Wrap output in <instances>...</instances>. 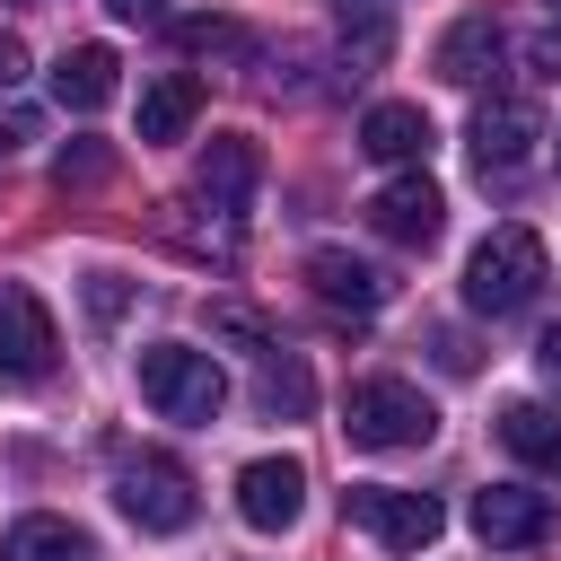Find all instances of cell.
<instances>
[{
    "label": "cell",
    "mask_w": 561,
    "mask_h": 561,
    "mask_svg": "<svg viewBox=\"0 0 561 561\" xmlns=\"http://www.w3.org/2000/svg\"><path fill=\"white\" fill-rule=\"evenodd\" d=\"M552 9H561V0H552Z\"/></svg>",
    "instance_id": "30"
},
{
    "label": "cell",
    "mask_w": 561,
    "mask_h": 561,
    "mask_svg": "<svg viewBox=\"0 0 561 561\" xmlns=\"http://www.w3.org/2000/svg\"><path fill=\"white\" fill-rule=\"evenodd\" d=\"M535 368H543V386L561 394V324H543V342H535Z\"/></svg>",
    "instance_id": "23"
},
{
    "label": "cell",
    "mask_w": 561,
    "mask_h": 561,
    "mask_svg": "<svg viewBox=\"0 0 561 561\" xmlns=\"http://www.w3.org/2000/svg\"><path fill=\"white\" fill-rule=\"evenodd\" d=\"M114 508H123L140 535H184L193 508H202V491H193V473H184L167 447H123V456H114Z\"/></svg>",
    "instance_id": "2"
},
{
    "label": "cell",
    "mask_w": 561,
    "mask_h": 561,
    "mask_svg": "<svg viewBox=\"0 0 561 561\" xmlns=\"http://www.w3.org/2000/svg\"><path fill=\"white\" fill-rule=\"evenodd\" d=\"M333 9H386V0H333Z\"/></svg>",
    "instance_id": "28"
},
{
    "label": "cell",
    "mask_w": 561,
    "mask_h": 561,
    "mask_svg": "<svg viewBox=\"0 0 561 561\" xmlns=\"http://www.w3.org/2000/svg\"><path fill=\"white\" fill-rule=\"evenodd\" d=\"M307 289H316L324 307H351V316H377L394 280H386L377 263H359V254H342V245H316V254H307Z\"/></svg>",
    "instance_id": "13"
},
{
    "label": "cell",
    "mask_w": 561,
    "mask_h": 561,
    "mask_svg": "<svg viewBox=\"0 0 561 561\" xmlns=\"http://www.w3.org/2000/svg\"><path fill=\"white\" fill-rule=\"evenodd\" d=\"M535 289H543V237L535 228L508 219L465 254V307L473 316H517V307H535Z\"/></svg>",
    "instance_id": "1"
},
{
    "label": "cell",
    "mask_w": 561,
    "mask_h": 561,
    "mask_svg": "<svg viewBox=\"0 0 561 561\" xmlns=\"http://www.w3.org/2000/svg\"><path fill=\"white\" fill-rule=\"evenodd\" d=\"M526 53H535V70H543V79H561V35H535Z\"/></svg>",
    "instance_id": "27"
},
{
    "label": "cell",
    "mask_w": 561,
    "mask_h": 561,
    "mask_svg": "<svg viewBox=\"0 0 561 561\" xmlns=\"http://www.w3.org/2000/svg\"><path fill=\"white\" fill-rule=\"evenodd\" d=\"M175 35H184L193 53H237V26H228V18H184Z\"/></svg>",
    "instance_id": "21"
},
{
    "label": "cell",
    "mask_w": 561,
    "mask_h": 561,
    "mask_svg": "<svg viewBox=\"0 0 561 561\" xmlns=\"http://www.w3.org/2000/svg\"><path fill=\"white\" fill-rule=\"evenodd\" d=\"M140 394H149L167 421H219L228 377H219V359L193 351V342H149V351H140Z\"/></svg>",
    "instance_id": "4"
},
{
    "label": "cell",
    "mask_w": 561,
    "mask_h": 561,
    "mask_svg": "<svg viewBox=\"0 0 561 561\" xmlns=\"http://www.w3.org/2000/svg\"><path fill=\"white\" fill-rule=\"evenodd\" d=\"M18 79H26V44H18V35H0V96H9Z\"/></svg>",
    "instance_id": "25"
},
{
    "label": "cell",
    "mask_w": 561,
    "mask_h": 561,
    "mask_svg": "<svg viewBox=\"0 0 561 561\" xmlns=\"http://www.w3.org/2000/svg\"><path fill=\"white\" fill-rule=\"evenodd\" d=\"M123 26H149V18H167V0H105Z\"/></svg>",
    "instance_id": "26"
},
{
    "label": "cell",
    "mask_w": 561,
    "mask_h": 561,
    "mask_svg": "<svg viewBox=\"0 0 561 561\" xmlns=\"http://www.w3.org/2000/svg\"><path fill=\"white\" fill-rule=\"evenodd\" d=\"M500 447H508L517 465H535V473H561V412L535 403V394L500 403Z\"/></svg>",
    "instance_id": "15"
},
{
    "label": "cell",
    "mask_w": 561,
    "mask_h": 561,
    "mask_svg": "<svg viewBox=\"0 0 561 561\" xmlns=\"http://www.w3.org/2000/svg\"><path fill=\"white\" fill-rule=\"evenodd\" d=\"M430 114L421 105H368V123H359V149L377 158V167H421L430 158Z\"/></svg>",
    "instance_id": "14"
},
{
    "label": "cell",
    "mask_w": 561,
    "mask_h": 561,
    "mask_svg": "<svg viewBox=\"0 0 561 561\" xmlns=\"http://www.w3.org/2000/svg\"><path fill=\"white\" fill-rule=\"evenodd\" d=\"M254 403H263L272 421H307V403H316V377H307V359H289V351H263Z\"/></svg>",
    "instance_id": "19"
},
{
    "label": "cell",
    "mask_w": 561,
    "mask_h": 561,
    "mask_svg": "<svg viewBox=\"0 0 561 561\" xmlns=\"http://www.w3.org/2000/svg\"><path fill=\"white\" fill-rule=\"evenodd\" d=\"M368 228H377L386 245H438V228H447V193H438L430 175H394V184L368 193Z\"/></svg>",
    "instance_id": "9"
},
{
    "label": "cell",
    "mask_w": 561,
    "mask_h": 561,
    "mask_svg": "<svg viewBox=\"0 0 561 561\" xmlns=\"http://www.w3.org/2000/svg\"><path fill=\"white\" fill-rule=\"evenodd\" d=\"M237 517H245L254 535H289V526L307 517V465H298V456H254V465L237 473Z\"/></svg>",
    "instance_id": "8"
},
{
    "label": "cell",
    "mask_w": 561,
    "mask_h": 561,
    "mask_svg": "<svg viewBox=\"0 0 561 561\" xmlns=\"http://www.w3.org/2000/svg\"><path fill=\"white\" fill-rule=\"evenodd\" d=\"M105 167H114L105 140H70V149L53 158V184H61V193H70V184H105Z\"/></svg>",
    "instance_id": "20"
},
{
    "label": "cell",
    "mask_w": 561,
    "mask_h": 561,
    "mask_svg": "<svg viewBox=\"0 0 561 561\" xmlns=\"http://www.w3.org/2000/svg\"><path fill=\"white\" fill-rule=\"evenodd\" d=\"M114 88H123V61H114V44H70V53H61V70H53V96H61L70 114H96Z\"/></svg>",
    "instance_id": "17"
},
{
    "label": "cell",
    "mask_w": 561,
    "mask_h": 561,
    "mask_svg": "<svg viewBox=\"0 0 561 561\" xmlns=\"http://www.w3.org/2000/svg\"><path fill=\"white\" fill-rule=\"evenodd\" d=\"M254 184H263V149H254L245 131H219V140L202 149V167H193V193H202L210 210H228V219L254 202Z\"/></svg>",
    "instance_id": "11"
},
{
    "label": "cell",
    "mask_w": 561,
    "mask_h": 561,
    "mask_svg": "<svg viewBox=\"0 0 561 561\" xmlns=\"http://www.w3.org/2000/svg\"><path fill=\"white\" fill-rule=\"evenodd\" d=\"M342 430H351V447L394 456V447H430L438 412H430V394H421V386H403V377H359V386H351V403H342Z\"/></svg>",
    "instance_id": "3"
},
{
    "label": "cell",
    "mask_w": 561,
    "mask_h": 561,
    "mask_svg": "<svg viewBox=\"0 0 561 561\" xmlns=\"http://www.w3.org/2000/svg\"><path fill=\"white\" fill-rule=\"evenodd\" d=\"M535 140H543V114L526 96H482L473 123H465V149H473V175L482 184H517L526 158H535Z\"/></svg>",
    "instance_id": "6"
},
{
    "label": "cell",
    "mask_w": 561,
    "mask_h": 561,
    "mask_svg": "<svg viewBox=\"0 0 561 561\" xmlns=\"http://www.w3.org/2000/svg\"><path fill=\"white\" fill-rule=\"evenodd\" d=\"M26 140H35V114H26V105H0V167H9Z\"/></svg>",
    "instance_id": "22"
},
{
    "label": "cell",
    "mask_w": 561,
    "mask_h": 561,
    "mask_svg": "<svg viewBox=\"0 0 561 561\" xmlns=\"http://www.w3.org/2000/svg\"><path fill=\"white\" fill-rule=\"evenodd\" d=\"M193 114H202V79L193 70H167V79L140 88V140H184Z\"/></svg>",
    "instance_id": "18"
},
{
    "label": "cell",
    "mask_w": 561,
    "mask_h": 561,
    "mask_svg": "<svg viewBox=\"0 0 561 561\" xmlns=\"http://www.w3.org/2000/svg\"><path fill=\"white\" fill-rule=\"evenodd\" d=\"M500 53H508V35H500V18H456L447 35H438V53H430V70L447 79V88H482L491 70H500Z\"/></svg>",
    "instance_id": "12"
},
{
    "label": "cell",
    "mask_w": 561,
    "mask_h": 561,
    "mask_svg": "<svg viewBox=\"0 0 561 561\" xmlns=\"http://www.w3.org/2000/svg\"><path fill=\"white\" fill-rule=\"evenodd\" d=\"M473 535L482 543H500V552H526V543H543L552 535V500L543 491H517V482H491V491H473Z\"/></svg>",
    "instance_id": "10"
},
{
    "label": "cell",
    "mask_w": 561,
    "mask_h": 561,
    "mask_svg": "<svg viewBox=\"0 0 561 561\" xmlns=\"http://www.w3.org/2000/svg\"><path fill=\"white\" fill-rule=\"evenodd\" d=\"M0 561H96V543H88V526H70V517L35 508V517H9Z\"/></svg>",
    "instance_id": "16"
},
{
    "label": "cell",
    "mask_w": 561,
    "mask_h": 561,
    "mask_svg": "<svg viewBox=\"0 0 561 561\" xmlns=\"http://www.w3.org/2000/svg\"><path fill=\"white\" fill-rule=\"evenodd\" d=\"M342 517H351L359 535H377L386 552H430L438 526H447V508H438L430 491H394V482H351V491H342Z\"/></svg>",
    "instance_id": "5"
},
{
    "label": "cell",
    "mask_w": 561,
    "mask_h": 561,
    "mask_svg": "<svg viewBox=\"0 0 561 561\" xmlns=\"http://www.w3.org/2000/svg\"><path fill=\"white\" fill-rule=\"evenodd\" d=\"M430 351H438V368H456V377L473 368V351H465V333H430Z\"/></svg>",
    "instance_id": "24"
},
{
    "label": "cell",
    "mask_w": 561,
    "mask_h": 561,
    "mask_svg": "<svg viewBox=\"0 0 561 561\" xmlns=\"http://www.w3.org/2000/svg\"><path fill=\"white\" fill-rule=\"evenodd\" d=\"M552 158H561V149H552Z\"/></svg>",
    "instance_id": "29"
},
{
    "label": "cell",
    "mask_w": 561,
    "mask_h": 561,
    "mask_svg": "<svg viewBox=\"0 0 561 561\" xmlns=\"http://www.w3.org/2000/svg\"><path fill=\"white\" fill-rule=\"evenodd\" d=\"M53 359H61L53 307H44L26 280H0V386H44Z\"/></svg>",
    "instance_id": "7"
}]
</instances>
